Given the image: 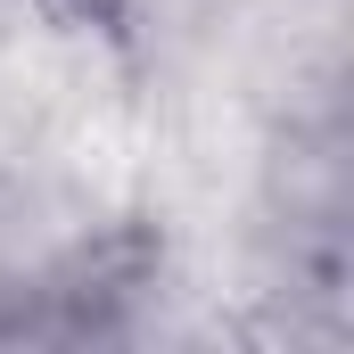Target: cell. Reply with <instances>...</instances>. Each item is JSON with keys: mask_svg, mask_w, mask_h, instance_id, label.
Segmentation results:
<instances>
[{"mask_svg": "<svg viewBox=\"0 0 354 354\" xmlns=\"http://www.w3.org/2000/svg\"><path fill=\"white\" fill-rule=\"evenodd\" d=\"M0 8H17V17H75V8H99V0H0Z\"/></svg>", "mask_w": 354, "mask_h": 354, "instance_id": "obj_1", "label": "cell"}]
</instances>
